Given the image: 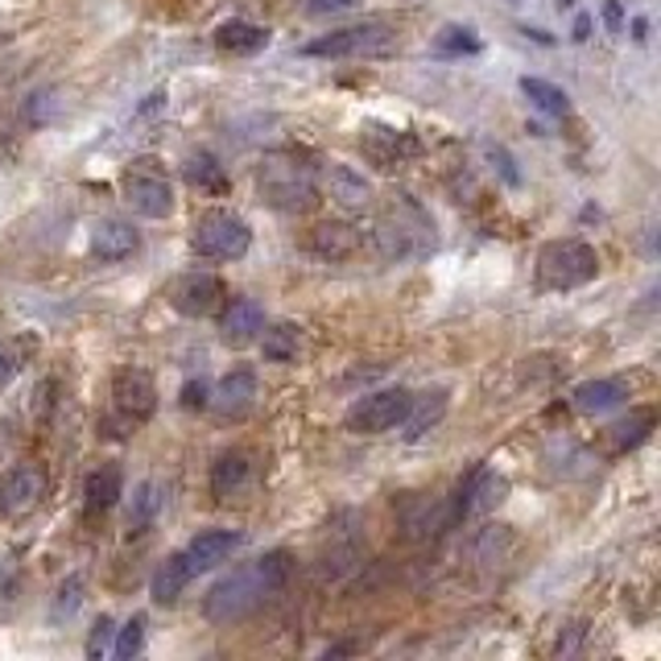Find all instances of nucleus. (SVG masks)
<instances>
[{
  "instance_id": "obj_23",
  "label": "nucleus",
  "mask_w": 661,
  "mask_h": 661,
  "mask_svg": "<svg viewBox=\"0 0 661 661\" xmlns=\"http://www.w3.org/2000/svg\"><path fill=\"white\" fill-rule=\"evenodd\" d=\"M442 414H447V393L434 389V393H422V397H409V409L401 426H406V439L418 442L426 430H434L442 422Z\"/></svg>"
},
{
  "instance_id": "obj_10",
  "label": "nucleus",
  "mask_w": 661,
  "mask_h": 661,
  "mask_svg": "<svg viewBox=\"0 0 661 661\" xmlns=\"http://www.w3.org/2000/svg\"><path fill=\"white\" fill-rule=\"evenodd\" d=\"M112 406H117V414L129 426L150 422L153 409H157V385H153V376L145 373V368H120V373L112 376Z\"/></svg>"
},
{
  "instance_id": "obj_2",
  "label": "nucleus",
  "mask_w": 661,
  "mask_h": 661,
  "mask_svg": "<svg viewBox=\"0 0 661 661\" xmlns=\"http://www.w3.org/2000/svg\"><path fill=\"white\" fill-rule=\"evenodd\" d=\"M373 244L381 249L385 261H409V256H426L434 249V220L426 216V207L397 190L385 199L373 223Z\"/></svg>"
},
{
  "instance_id": "obj_15",
  "label": "nucleus",
  "mask_w": 661,
  "mask_h": 661,
  "mask_svg": "<svg viewBox=\"0 0 661 661\" xmlns=\"http://www.w3.org/2000/svg\"><path fill=\"white\" fill-rule=\"evenodd\" d=\"M220 335L232 348H244L249 340H256V331H265V310L253 298H232L228 306H220Z\"/></svg>"
},
{
  "instance_id": "obj_19",
  "label": "nucleus",
  "mask_w": 661,
  "mask_h": 661,
  "mask_svg": "<svg viewBox=\"0 0 661 661\" xmlns=\"http://www.w3.org/2000/svg\"><path fill=\"white\" fill-rule=\"evenodd\" d=\"M256 401V376L249 368H236V373H228L220 381V389L211 393V401L207 406L216 409L220 418H240L244 409Z\"/></svg>"
},
{
  "instance_id": "obj_16",
  "label": "nucleus",
  "mask_w": 661,
  "mask_h": 661,
  "mask_svg": "<svg viewBox=\"0 0 661 661\" xmlns=\"http://www.w3.org/2000/svg\"><path fill=\"white\" fill-rule=\"evenodd\" d=\"M360 244H364L360 228L340 223V220H327L310 232V253L322 256V261H348V256L360 253Z\"/></svg>"
},
{
  "instance_id": "obj_8",
  "label": "nucleus",
  "mask_w": 661,
  "mask_h": 661,
  "mask_svg": "<svg viewBox=\"0 0 661 661\" xmlns=\"http://www.w3.org/2000/svg\"><path fill=\"white\" fill-rule=\"evenodd\" d=\"M51 492V480L37 463H18L0 475V513L4 517H25L34 513Z\"/></svg>"
},
{
  "instance_id": "obj_36",
  "label": "nucleus",
  "mask_w": 661,
  "mask_h": 661,
  "mask_svg": "<svg viewBox=\"0 0 661 661\" xmlns=\"http://www.w3.org/2000/svg\"><path fill=\"white\" fill-rule=\"evenodd\" d=\"M21 373V356L13 352V343H0V389Z\"/></svg>"
},
{
  "instance_id": "obj_27",
  "label": "nucleus",
  "mask_w": 661,
  "mask_h": 661,
  "mask_svg": "<svg viewBox=\"0 0 661 661\" xmlns=\"http://www.w3.org/2000/svg\"><path fill=\"white\" fill-rule=\"evenodd\" d=\"M157 513H162V484H157V480L136 484L133 509H129V533H145V529L157 521Z\"/></svg>"
},
{
  "instance_id": "obj_4",
  "label": "nucleus",
  "mask_w": 661,
  "mask_h": 661,
  "mask_svg": "<svg viewBox=\"0 0 661 661\" xmlns=\"http://www.w3.org/2000/svg\"><path fill=\"white\" fill-rule=\"evenodd\" d=\"M599 253L587 240H550L538 253V286L542 289H579L595 282Z\"/></svg>"
},
{
  "instance_id": "obj_17",
  "label": "nucleus",
  "mask_w": 661,
  "mask_h": 661,
  "mask_svg": "<svg viewBox=\"0 0 661 661\" xmlns=\"http://www.w3.org/2000/svg\"><path fill=\"white\" fill-rule=\"evenodd\" d=\"M418 150H422L418 136L401 133V129H368V133H364V153L373 157L376 166H385V170L401 166V162L414 157Z\"/></svg>"
},
{
  "instance_id": "obj_22",
  "label": "nucleus",
  "mask_w": 661,
  "mask_h": 661,
  "mask_svg": "<svg viewBox=\"0 0 661 661\" xmlns=\"http://www.w3.org/2000/svg\"><path fill=\"white\" fill-rule=\"evenodd\" d=\"M249 472H253L249 451H223V455L211 463V496H216V500L236 496V492L249 484Z\"/></svg>"
},
{
  "instance_id": "obj_9",
  "label": "nucleus",
  "mask_w": 661,
  "mask_h": 661,
  "mask_svg": "<svg viewBox=\"0 0 661 661\" xmlns=\"http://www.w3.org/2000/svg\"><path fill=\"white\" fill-rule=\"evenodd\" d=\"M505 492H509L505 475H496L492 467H484V463L472 467L467 480H459V492H455V500H451V526L463 521V517H475V513H492L505 500Z\"/></svg>"
},
{
  "instance_id": "obj_38",
  "label": "nucleus",
  "mask_w": 661,
  "mask_h": 661,
  "mask_svg": "<svg viewBox=\"0 0 661 661\" xmlns=\"http://www.w3.org/2000/svg\"><path fill=\"white\" fill-rule=\"evenodd\" d=\"M356 0H306V13L310 18H327V13H343V9H352Z\"/></svg>"
},
{
  "instance_id": "obj_20",
  "label": "nucleus",
  "mask_w": 661,
  "mask_h": 661,
  "mask_svg": "<svg viewBox=\"0 0 661 661\" xmlns=\"http://www.w3.org/2000/svg\"><path fill=\"white\" fill-rule=\"evenodd\" d=\"M120 496H124V472H120V463H100L96 472L87 475V484H84L87 513H108Z\"/></svg>"
},
{
  "instance_id": "obj_6",
  "label": "nucleus",
  "mask_w": 661,
  "mask_h": 661,
  "mask_svg": "<svg viewBox=\"0 0 661 661\" xmlns=\"http://www.w3.org/2000/svg\"><path fill=\"white\" fill-rule=\"evenodd\" d=\"M393 30L385 21H364V25H348V30H331V34L306 42V58H364V54H385L393 46Z\"/></svg>"
},
{
  "instance_id": "obj_11",
  "label": "nucleus",
  "mask_w": 661,
  "mask_h": 661,
  "mask_svg": "<svg viewBox=\"0 0 661 661\" xmlns=\"http://www.w3.org/2000/svg\"><path fill=\"white\" fill-rule=\"evenodd\" d=\"M228 298V289L216 273H183L178 282L170 286V306L178 315H187V319H207V315H216Z\"/></svg>"
},
{
  "instance_id": "obj_33",
  "label": "nucleus",
  "mask_w": 661,
  "mask_h": 661,
  "mask_svg": "<svg viewBox=\"0 0 661 661\" xmlns=\"http://www.w3.org/2000/svg\"><path fill=\"white\" fill-rule=\"evenodd\" d=\"M79 592H84V575H70L58 592V604H54V616H75L79 608Z\"/></svg>"
},
{
  "instance_id": "obj_32",
  "label": "nucleus",
  "mask_w": 661,
  "mask_h": 661,
  "mask_svg": "<svg viewBox=\"0 0 661 661\" xmlns=\"http://www.w3.org/2000/svg\"><path fill=\"white\" fill-rule=\"evenodd\" d=\"M141 649H145V616H133L129 625L120 628V641H117L112 653H117L120 661H133Z\"/></svg>"
},
{
  "instance_id": "obj_21",
  "label": "nucleus",
  "mask_w": 661,
  "mask_h": 661,
  "mask_svg": "<svg viewBox=\"0 0 661 661\" xmlns=\"http://www.w3.org/2000/svg\"><path fill=\"white\" fill-rule=\"evenodd\" d=\"M625 401H628L625 381H612V376H604V381H587V385H579L575 389V409L579 414H587V418H599V414L625 406Z\"/></svg>"
},
{
  "instance_id": "obj_31",
  "label": "nucleus",
  "mask_w": 661,
  "mask_h": 661,
  "mask_svg": "<svg viewBox=\"0 0 661 661\" xmlns=\"http://www.w3.org/2000/svg\"><path fill=\"white\" fill-rule=\"evenodd\" d=\"M434 51H439V54H475V51H480V37H475L472 30L447 25V30L434 37Z\"/></svg>"
},
{
  "instance_id": "obj_12",
  "label": "nucleus",
  "mask_w": 661,
  "mask_h": 661,
  "mask_svg": "<svg viewBox=\"0 0 661 661\" xmlns=\"http://www.w3.org/2000/svg\"><path fill=\"white\" fill-rule=\"evenodd\" d=\"M120 190H124V203L145 220H166L174 211V187L157 170H129Z\"/></svg>"
},
{
  "instance_id": "obj_26",
  "label": "nucleus",
  "mask_w": 661,
  "mask_h": 661,
  "mask_svg": "<svg viewBox=\"0 0 661 661\" xmlns=\"http://www.w3.org/2000/svg\"><path fill=\"white\" fill-rule=\"evenodd\" d=\"M190 566H187V559H183V554H170V559L162 562V566H157V575H153V599H157V604H174V599H178V595L187 592V583H190Z\"/></svg>"
},
{
  "instance_id": "obj_1",
  "label": "nucleus",
  "mask_w": 661,
  "mask_h": 661,
  "mask_svg": "<svg viewBox=\"0 0 661 661\" xmlns=\"http://www.w3.org/2000/svg\"><path fill=\"white\" fill-rule=\"evenodd\" d=\"M289 579V554L286 550H269L261 559L236 566L232 575H223L203 604V616L211 625H240L249 620L261 604H269L273 595L286 587Z\"/></svg>"
},
{
  "instance_id": "obj_5",
  "label": "nucleus",
  "mask_w": 661,
  "mask_h": 661,
  "mask_svg": "<svg viewBox=\"0 0 661 661\" xmlns=\"http://www.w3.org/2000/svg\"><path fill=\"white\" fill-rule=\"evenodd\" d=\"M195 253L207 261H240L253 249V228L240 220L236 211H203L195 220Z\"/></svg>"
},
{
  "instance_id": "obj_13",
  "label": "nucleus",
  "mask_w": 661,
  "mask_h": 661,
  "mask_svg": "<svg viewBox=\"0 0 661 661\" xmlns=\"http://www.w3.org/2000/svg\"><path fill=\"white\" fill-rule=\"evenodd\" d=\"M319 183L343 211H364V207L373 203V183L360 170H352L348 162H327L319 170Z\"/></svg>"
},
{
  "instance_id": "obj_39",
  "label": "nucleus",
  "mask_w": 661,
  "mask_h": 661,
  "mask_svg": "<svg viewBox=\"0 0 661 661\" xmlns=\"http://www.w3.org/2000/svg\"><path fill=\"white\" fill-rule=\"evenodd\" d=\"M604 25H608V34H625V4L620 0H604Z\"/></svg>"
},
{
  "instance_id": "obj_14",
  "label": "nucleus",
  "mask_w": 661,
  "mask_h": 661,
  "mask_svg": "<svg viewBox=\"0 0 661 661\" xmlns=\"http://www.w3.org/2000/svg\"><path fill=\"white\" fill-rule=\"evenodd\" d=\"M240 538L236 529H203L199 538H190V546L183 550V559H187L190 575H203V571H211V566H220V562H228L232 554L240 550Z\"/></svg>"
},
{
  "instance_id": "obj_41",
  "label": "nucleus",
  "mask_w": 661,
  "mask_h": 661,
  "mask_svg": "<svg viewBox=\"0 0 661 661\" xmlns=\"http://www.w3.org/2000/svg\"><path fill=\"white\" fill-rule=\"evenodd\" d=\"M645 37H649V21L637 18V21H632V42H645Z\"/></svg>"
},
{
  "instance_id": "obj_3",
  "label": "nucleus",
  "mask_w": 661,
  "mask_h": 661,
  "mask_svg": "<svg viewBox=\"0 0 661 661\" xmlns=\"http://www.w3.org/2000/svg\"><path fill=\"white\" fill-rule=\"evenodd\" d=\"M256 190L277 211H306L319 203V166H310L306 153L273 150L256 166Z\"/></svg>"
},
{
  "instance_id": "obj_7",
  "label": "nucleus",
  "mask_w": 661,
  "mask_h": 661,
  "mask_svg": "<svg viewBox=\"0 0 661 661\" xmlns=\"http://www.w3.org/2000/svg\"><path fill=\"white\" fill-rule=\"evenodd\" d=\"M409 389H381V393H368V397H360L356 406L348 409V418L343 426L352 430V434H389L401 426L409 409Z\"/></svg>"
},
{
  "instance_id": "obj_30",
  "label": "nucleus",
  "mask_w": 661,
  "mask_h": 661,
  "mask_svg": "<svg viewBox=\"0 0 661 661\" xmlns=\"http://www.w3.org/2000/svg\"><path fill=\"white\" fill-rule=\"evenodd\" d=\"M298 327L294 322H277V327H269L265 331V343H261V352H265V360L269 364H289V360L298 356Z\"/></svg>"
},
{
  "instance_id": "obj_28",
  "label": "nucleus",
  "mask_w": 661,
  "mask_h": 661,
  "mask_svg": "<svg viewBox=\"0 0 661 661\" xmlns=\"http://www.w3.org/2000/svg\"><path fill=\"white\" fill-rule=\"evenodd\" d=\"M653 426H658V414L653 409H637V414H628L625 422L612 426V447L616 451H637L653 434Z\"/></svg>"
},
{
  "instance_id": "obj_29",
  "label": "nucleus",
  "mask_w": 661,
  "mask_h": 661,
  "mask_svg": "<svg viewBox=\"0 0 661 661\" xmlns=\"http://www.w3.org/2000/svg\"><path fill=\"white\" fill-rule=\"evenodd\" d=\"M521 91H526V100L533 108H542L546 117H566L571 112V100H566V91L554 87L550 79H538V75H526L521 79Z\"/></svg>"
},
{
  "instance_id": "obj_40",
  "label": "nucleus",
  "mask_w": 661,
  "mask_h": 661,
  "mask_svg": "<svg viewBox=\"0 0 661 661\" xmlns=\"http://www.w3.org/2000/svg\"><path fill=\"white\" fill-rule=\"evenodd\" d=\"M571 37H575V42H587V37H592V18H587V13H579V18H575V30H571Z\"/></svg>"
},
{
  "instance_id": "obj_24",
  "label": "nucleus",
  "mask_w": 661,
  "mask_h": 661,
  "mask_svg": "<svg viewBox=\"0 0 661 661\" xmlns=\"http://www.w3.org/2000/svg\"><path fill=\"white\" fill-rule=\"evenodd\" d=\"M216 46L228 54H256L269 46V30L253 25V21H223L216 30Z\"/></svg>"
},
{
  "instance_id": "obj_35",
  "label": "nucleus",
  "mask_w": 661,
  "mask_h": 661,
  "mask_svg": "<svg viewBox=\"0 0 661 661\" xmlns=\"http://www.w3.org/2000/svg\"><path fill=\"white\" fill-rule=\"evenodd\" d=\"M108 641H112V620H108V616H100V620H96V628H91V637H87V658L100 661L103 653H108Z\"/></svg>"
},
{
  "instance_id": "obj_34",
  "label": "nucleus",
  "mask_w": 661,
  "mask_h": 661,
  "mask_svg": "<svg viewBox=\"0 0 661 661\" xmlns=\"http://www.w3.org/2000/svg\"><path fill=\"white\" fill-rule=\"evenodd\" d=\"M488 157L496 162V170H500V178L509 187H521V170H517V162H513V153L505 145H488Z\"/></svg>"
},
{
  "instance_id": "obj_25",
  "label": "nucleus",
  "mask_w": 661,
  "mask_h": 661,
  "mask_svg": "<svg viewBox=\"0 0 661 661\" xmlns=\"http://www.w3.org/2000/svg\"><path fill=\"white\" fill-rule=\"evenodd\" d=\"M183 174H187L190 187H199V190H211V195H223V190H228V170L220 166V157L207 150L190 153Z\"/></svg>"
},
{
  "instance_id": "obj_37",
  "label": "nucleus",
  "mask_w": 661,
  "mask_h": 661,
  "mask_svg": "<svg viewBox=\"0 0 661 661\" xmlns=\"http://www.w3.org/2000/svg\"><path fill=\"white\" fill-rule=\"evenodd\" d=\"M207 401H211L207 381H187V385H183V406L187 409H207Z\"/></svg>"
},
{
  "instance_id": "obj_18",
  "label": "nucleus",
  "mask_w": 661,
  "mask_h": 661,
  "mask_svg": "<svg viewBox=\"0 0 661 661\" xmlns=\"http://www.w3.org/2000/svg\"><path fill=\"white\" fill-rule=\"evenodd\" d=\"M141 249V236H136L133 223L124 220H100L91 228V253L100 256V261H124V256H133Z\"/></svg>"
}]
</instances>
